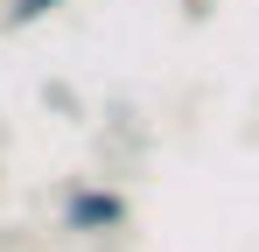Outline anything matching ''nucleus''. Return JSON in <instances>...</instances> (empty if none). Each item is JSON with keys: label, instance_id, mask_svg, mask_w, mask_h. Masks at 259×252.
<instances>
[{"label": "nucleus", "instance_id": "1", "mask_svg": "<svg viewBox=\"0 0 259 252\" xmlns=\"http://www.w3.org/2000/svg\"><path fill=\"white\" fill-rule=\"evenodd\" d=\"M126 196L105 189V182H70L63 189V231L70 238H105V231H126Z\"/></svg>", "mask_w": 259, "mask_h": 252}, {"label": "nucleus", "instance_id": "2", "mask_svg": "<svg viewBox=\"0 0 259 252\" xmlns=\"http://www.w3.org/2000/svg\"><path fill=\"white\" fill-rule=\"evenodd\" d=\"M49 7H63V0H14V7H7V28H28V21H42Z\"/></svg>", "mask_w": 259, "mask_h": 252}, {"label": "nucleus", "instance_id": "3", "mask_svg": "<svg viewBox=\"0 0 259 252\" xmlns=\"http://www.w3.org/2000/svg\"><path fill=\"white\" fill-rule=\"evenodd\" d=\"M42 98L56 105V112H77V98H70V84H42Z\"/></svg>", "mask_w": 259, "mask_h": 252}]
</instances>
